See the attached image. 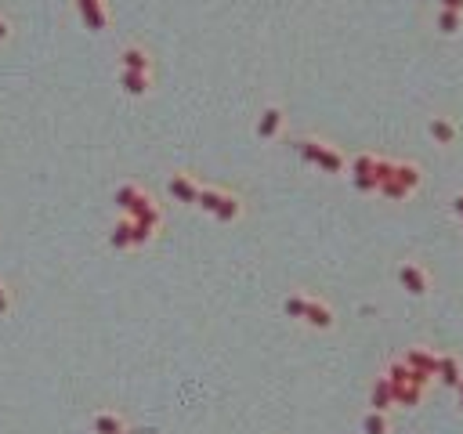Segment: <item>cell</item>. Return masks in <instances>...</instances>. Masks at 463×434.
I'll list each match as a JSON object with an SVG mask.
<instances>
[{"instance_id":"ba28073f","label":"cell","mask_w":463,"mask_h":434,"mask_svg":"<svg viewBox=\"0 0 463 434\" xmlns=\"http://www.w3.org/2000/svg\"><path fill=\"white\" fill-rule=\"evenodd\" d=\"M391 181H394L398 188H406V192H416V188H420V167H416V163H394Z\"/></svg>"},{"instance_id":"484cf974","label":"cell","mask_w":463,"mask_h":434,"mask_svg":"<svg viewBox=\"0 0 463 434\" xmlns=\"http://www.w3.org/2000/svg\"><path fill=\"white\" fill-rule=\"evenodd\" d=\"M453 210H456V217H463V192L453 195Z\"/></svg>"},{"instance_id":"8fae6325","label":"cell","mask_w":463,"mask_h":434,"mask_svg":"<svg viewBox=\"0 0 463 434\" xmlns=\"http://www.w3.org/2000/svg\"><path fill=\"white\" fill-rule=\"evenodd\" d=\"M369 405L376 409V412H387L391 405H394V395H391V384H387V377H380L373 387H369Z\"/></svg>"},{"instance_id":"4fadbf2b","label":"cell","mask_w":463,"mask_h":434,"mask_svg":"<svg viewBox=\"0 0 463 434\" xmlns=\"http://www.w3.org/2000/svg\"><path fill=\"white\" fill-rule=\"evenodd\" d=\"M391 395H394V405L413 409V405H420V398H424V387L409 380V384H402V387H391Z\"/></svg>"},{"instance_id":"44dd1931","label":"cell","mask_w":463,"mask_h":434,"mask_svg":"<svg viewBox=\"0 0 463 434\" xmlns=\"http://www.w3.org/2000/svg\"><path fill=\"white\" fill-rule=\"evenodd\" d=\"M283 308H286V315H290V318H304V308H308V297H301V293H290V297H286V304H283Z\"/></svg>"},{"instance_id":"e0dca14e","label":"cell","mask_w":463,"mask_h":434,"mask_svg":"<svg viewBox=\"0 0 463 434\" xmlns=\"http://www.w3.org/2000/svg\"><path fill=\"white\" fill-rule=\"evenodd\" d=\"M460 26H463V15H456V11H441V8H438V29H441V33L453 36V33H460Z\"/></svg>"},{"instance_id":"9a60e30c","label":"cell","mask_w":463,"mask_h":434,"mask_svg":"<svg viewBox=\"0 0 463 434\" xmlns=\"http://www.w3.org/2000/svg\"><path fill=\"white\" fill-rule=\"evenodd\" d=\"M239 214H243V203L236 200V195H221V203H218V210H214L218 221H236Z\"/></svg>"},{"instance_id":"d6986e66","label":"cell","mask_w":463,"mask_h":434,"mask_svg":"<svg viewBox=\"0 0 463 434\" xmlns=\"http://www.w3.org/2000/svg\"><path fill=\"white\" fill-rule=\"evenodd\" d=\"M221 195H225V192H218V188H199L196 206H203L206 214H214V210H218V203H221Z\"/></svg>"},{"instance_id":"6da1fadb","label":"cell","mask_w":463,"mask_h":434,"mask_svg":"<svg viewBox=\"0 0 463 434\" xmlns=\"http://www.w3.org/2000/svg\"><path fill=\"white\" fill-rule=\"evenodd\" d=\"M297 152L308 160V163H315V167H322L326 174H341L344 170V156L336 148H329V145H322V141H315V138H304V141H297Z\"/></svg>"},{"instance_id":"8992f818","label":"cell","mask_w":463,"mask_h":434,"mask_svg":"<svg viewBox=\"0 0 463 434\" xmlns=\"http://www.w3.org/2000/svg\"><path fill=\"white\" fill-rule=\"evenodd\" d=\"M304 322L315 326V330H329V326H333V308H329V304H322V300H311V297H308Z\"/></svg>"},{"instance_id":"277c9868","label":"cell","mask_w":463,"mask_h":434,"mask_svg":"<svg viewBox=\"0 0 463 434\" xmlns=\"http://www.w3.org/2000/svg\"><path fill=\"white\" fill-rule=\"evenodd\" d=\"M413 373H424V377H434V365H438V355L427 351V347H409L406 358H402Z\"/></svg>"},{"instance_id":"d4e9b609","label":"cell","mask_w":463,"mask_h":434,"mask_svg":"<svg viewBox=\"0 0 463 434\" xmlns=\"http://www.w3.org/2000/svg\"><path fill=\"white\" fill-rule=\"evenodd\" d=\"M8 308H11V300H8V290L0 286V315H8Z\"/></svg>"},{"instance_id":"f1b7e54d","label":"cell","mask_w":463,"mask_h":434,"mask_svg":"<svg viewBox=\"0 0 463 434\" xmlns=\"http://www.w3.org/2000/svg\"><path fill=\"white\" fill-rule=\"evenodd\" d=\"M460 409H463V398H460Z\"/></svg>"},{"instance_id":"7402d4cb","label":"cell","mask_w":463,"mask_h":434,"mask_svg":"<svg viewBox=\"0 0 463 434\" xmlns=\"http://www.w3.org/2000/svg\"><path fill=\"white\" fill-rule=\"evenodd\" d=\"M351 174L355 178H362V174H376V156H355V163H351Z\"/></svg>"},{"instance_id":"52a82bcc","label":"cell","mask_w":463,"mask_h":434,"mask_svg":"<svg viewBox=\"0 0 463 434\" xmlns=\"http://www.w3.org/2000/svg\"><path fill=\"white\" fill-rule=\"evenodd\" d=\"M120 65H123V73H149L152 69L149 55H145L141 48H123L120 51Z\"/></svg>"},{"instance_id":"ac0fdd59","label":"cell","mask_w":463,"mask_h":434,"mask_svg":"<svg viewBox=\"0 0 463 434\" xmlns=\"http://www.w3.org/2000/svg\"><path fill=\"white\" fill-rule=\"evenodd\" d=\"M362 430L366 434H387V416H384V412H376V409H369L366 420H362Z\"/></svg>"},{"instance_id":"3957f363","label":"cell","mask_w":463,"mask_h":434,"mask_svg":"<svg viewBox=\"0 0 463 434\" xmlns=\"http://www.w3.org/2000/svg\"><path fill=\"white\" fill-rule=\"evenodd\" d=\"M398 282H402L406 293H413V297L427 293V272L420 265H402V268H398Z\"/></svg>"},{"instance_id":"cb8c5ba5","label":"cell","mask_w":463,"mask_h":434,"mask_svg":"<svg viewBox=\"0 0 463 434\" xmlns=\"http://www.w3.org/2000/svg\"><path fill=\"white\" fill-rule=\"evenodd\" d=\"M441 11H456V15H463V0H441Z\"/></svg>"},{"instance_id":"5bb4252c","label":"cell","mask_w":463,"mask_h":434,"mask_svg":"<svg viewBox=\"0 0 463 434\" xmlns=\"http://www.w3.org/2000/svg\"><path fill=\"white\" fill-rule=\"evenodd\" d=\"M120 83L127 87V94H145L152 80H149V73H123L120 69Z\"/></svg>"},{"instance_id":"603a6c76","label":"cell","mask_w":463,"mask_h":434,"mask_svg":"<svg viewBox=\"0 0 463 434\" xmlns=\"http://www.w3.org/2000/svg\"><path fill=\"white\" fill-rule=\"evenodd\" d=\"M138 195H141V188H138V185H123V188L116 192V206H123V210H131V203L138 200Z\"/></svg>"},{"instance_id":"7c38bea8","label":"cell","mask_w":463,"mask_h":434,"mask_svg":"<svg viewBox=\"0 0 463 434\" xmlns=\"http://www.w3.org/2000/svg\"><path fill=\"white\" fill-rule=\"evenodd\" d=\"M279 127H283V108H264L261 120H257V138H276L279 134Z\"/></svg>"},{"instance_id":"4316f807","label":"cell","mask_w":463,"mask_h":434,"mask_svg":"<svg viewBox=\"0 0 463 434\" xmlns=\"http://www.w3.org/2000/svg\"><path fill=\"white\" fill-rule=\"evenodd\" d=\"M8 33H11V29H8V22L0 18V40H8Z\"/></svg>"},{"instance_id":"2e32d148","label":"cell","mask_w":463,"mask_h":434,"mask_svg":"<svg viewBox=\"0 0 463 434\" xmlns=\"http://www.w3.org/2000/svg\"><path fill=\"white\" fill-rule=\"evenodd\" d=\"M94 434H123V420L113 412H98L94 416Z\"/></svg>"},{"instance_id":"ffe728a7","label":"cell","mask_w":463,"mask_h":434,"mask_svg":"<svg viewBox=\"0 0 463 434\" xmlns=\"http://www.w3.org/2000/svg\"><path fill=\"white\" fill-rule=\"evenodd\" d=\"M109 243H113L116 250H127V246H131V221H120V225L113 228V235H109Z\"/></svg>"},{"instance_id":"7a4b0ae2","label":"cell","mask_w":463,"mask_h":434,"mask_svg":"<svg viewBox=\"0 0 463 434\" xmlns=\"http://www.w3.org/2000/svg\"><path fill=\"white\" fill-rule=\"evenodd\" d=\"M76 8L83 15V22H87L91 33H101L105 26H109V11H105V0H76Z\"/></svg>"},{"instance_id":"83f0119b","label":"cell","mask_w":463,"mask_h":434,"mask_svg":"<svg viewBox=\"0 0 463 434\" xmlns=\"http://www.w3.org/2000/svg\"><path fill=\"white\" fill-rule=\"evenodd\" d=\"M456 391H460V398H463V380H460V384H456Z\"/></svg>"},{"instance_id":"5b68a950","label":"cell","mask_w":463,"mask_h":434,"mask_svg":"<svg viewBox=\"0 0 463 434\" xmlns=\"http://www.w3.org/2000/svg\"><path fill=\"white\" fill-rule=\"evenodd\" d=\"M434 377L446 384V387H456L463 380V365L456 355H438V365H434Z\"/></svg>"},{"instance_id":"30bf717a","label":"cell","mask_w":463,"mask_h":434,"mask_svg":"<svg viewBox=\"0 0 463 434\" xmlns=\"http://www.w3.org/2000/svg\"><path fill=\"white\" fill-rule=\"evenodd\" d=\"M427 134H431L438 145H453L460 130H456V123H453L449 116H434V120L427 123Z\"/></svg>"},{"instance_id":"9c48e42d","label":"cell","mask_w":463,"mask_h":434,"mask_svg":"<svg viewBox=\"0 0 463 434\" xmlns=\"http://www.w3.org/2000/svg\"><path fill=\"white\" fill-rule=\"evenodd\" d=\"M166 188H171V195H174V200H181V203H196V195H199V185L188 178V174H174Z\"/></svg>"}]
</instances>
